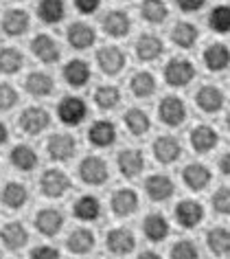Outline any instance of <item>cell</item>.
Listing matches in <instances>:
<instances>
[{
	"instance_id": "1",
	"label": "cell",
	"mask_w": 230,
	"mask_h": 259,
	"mask_svg": "<svg viewBox=\"0 0 230 259\" xmlns=\"http://www.w3.org/2000/svg\"><path fill=\"white\" fill-rule=\"evenodd\" d=\"M195 77V68L193 64L184 57H174L167 66H164V79H167L169 86H176V88H182Z\"/></svg>"
},
{
	"instance_id": "2",
	"label": "cell",
	"mask_w": 230,
	"mask_h": 259,
	"mask_svg": "<svg viewBox=\"0 0 230 259\" xmlns=\"http://www.w3.org/2000/svg\"><path fill=\"white\" fill-rule=\"evenodd\" d=\"M86 112L88 108L84 99H79V97H64L60 106H57V116H60L64 125H79L86 119Z\"/></svg>"
},
{
	"instance_id": "3",
	"label": "cell",
	"mask_w": 230,
	"mask_h": 259,
	"mask_svg": "<svg viewBox=\"0 0 230 259\" xmlns=\"http://www.w3.org/2000/svg\"><path fill=\"white\" fill-rule=\"evenodd\" d=\"M40 187L46 198H60L70 189V178L62 169H48L42 174Z\"/></svg>"
},
{
	"instance_id": "4",
	"label": "cell",
	"mask_w": 230,
	"mask_h": 259,
	"mask_svg": "<svg viewBox=\"0 0 230 259\" xmlns=\"http://www.w3.org/2000/svg\"><path fill=\"white\" fill-rule=\"evenodd\" d=\"M158 114H160V121L164 125L178 127L187 119V108H184L182 99H178V97H164L160 101V108H158Z\"/></svg>"
},
{
	"instance_id": "5",
	"label": "cell",
	"mask_w": 230,
	"mask_h": 259,
	"mask_svg": "<svg viewBox=\"0 0 230 259\" xmlns=\"http://www.w3.org/2000/svg\"><path fill=\"white\" fill-rule=\"evenodd\" d=\"M48 123H50L48 112L44 108H37V106H31L20 114V127L27 134H31V137L44 132V130L48 127Z\"/></svg>"
},
{
	"instance_id": "6",
	"label": "cell",
	"mask_w": 230,
	"mask_h": 259,
	"mask_svg": "<svg viewBox=\"0 0 230 259\" xmlns=\"http://www.w3.org/2000/svg\"><path fill=\"white\" fill-rule=\"evenodd\" d=\"M79 176L88 185H101L107 180V165L97 156H88L79 165Z\"/></svg>"
},
{
	"instance_id": "7",
	"label": "cell",
	"mask_w": 230,
	"mask_h": 259,
	"mask_svg": "<svg viewBox=\"0 0 230 259\" xmlns=\"http://www.w3.org/2000/svg\"><path fill=\"white\" fill-rule=\"evenodd\" d=\"M68 44L77 51H84V49H90L94 40H97V33H94V29L90 27V24L86 22H73L68 27Z\"/></svg>"
},
{
	"instance_id": "8",
	"label": "cell",
	"mask_w": 230,
	"mask_h": 259,
	"mask_svg": "<svg viewBox=\"0 0 230 259\" xmlns=\"http://www.w3.org/2000/svg\"><path fill=\"white\" fill-rule=\"evenodd\" d=\"M97 62L105 75H117L125 66V53L119 47H103L97 53Z\"/></svg>"
},
{
	"instance_id": "9",
	"label": "cell",
	"mask_w": 230,
	"mask_h": 259,
	"mask_svg": "<svg viewBox=\"0 0 230 259\" xmlns=\"http://www.w3.org/2000/svg\"><path fill=\"white\" fill-rule=\"evenodd\" d=\"M31 51L35 53L37 60H42L44 64H55L60 60V47L50 35H35L33 42H31Z\"/></svg>"
},
{
	"instance_id": "10",
	"label": "cell",
	"mask_w": 230,
	"mask_h": 259,
	"mask_svg": "<svg viewBox=\"0 0 230 259\" xmlns=\"http://www.w3.org/2000/svg\"><path fill=\"white\" fill-rule=\"evenodd\" d=\"M75 147H77L75 139L68 137V134H55V137H50L48 143H46L48 156L53 160H68V158H73Z\"/></svg>"
},
{
	"instance_id": "11",
	"label": "cell",
	"mask_w": 230,
	"mask_h": 259,
	"mask_svg": "<svg viewBox=\"0 0 230 259\" xmlns=\"http://www.w3.org/2000/svg\"><path fill=\"white\" fill-rule=\"evenodd\" d=\"M204 64H206V68L213 70V73H219V70L228 68V64H230L228 47L226 44H221V42L210 44V47L204 51Z\"/></svg>"
},
{
	"instance_id": "12",
	"label": "cell",
	"mask_w": 230,
	"mask_h": 259,
	"mask_svg": "<svg viewBox=\"0 0 230 259\" xmlns=\"http://www.w3.org/2000/svg\"><path fill=\"white\" fill-rule=\"evenodd\" d=\"M29 22H31V18L24 9H9L3 18V31L11 37L22 35V33H27Z\"/></svg>"
},
{
	"instance_id": "13",
	"label": "cell",
	"mask_w": 230,
	"mask_h": 259,
	"mask_svg": "<svg viewBox=\"0 0 230 259\" xmlns=\"http://www.w3.org/2000/svg\"><path fill=\"white\" fill-rule=\"evenodd\" d=\"M35 226L42 235H57L64 226V215L57 209H42L35 215Z\"/></svg>"
},
{
	"instance_id": "14",
	"label": "cell",
	"mask_w": 230,
	"mask_h": 259,
	"mask_svg": "<svg viewBox=\"0 0 230 259\" xmlns=\"http://www.w3.org/2000/svg\"><path fill=\"white\" fill-rule=\"evenodd\" d=\"M132 29V20L125 11H110L103 18V31L112 37H125Z\"/></svg>"
},
{
	"instance_id": "15",
	"label": "cell",
	"mask_w": 230,
	"mask_h": 259,
	"mask_svg": "<svg viewBox=\"0 0 230 259\" xmlns=\"http://www.w3.org/2000/svg\"><path fill=\"white\" fill-rule=\"evenodd\" d=\"M107 248H110L114 255H127V252L134 250V235L132 231L127 229H112L110 233H107Z\"/></svg>"
},
{
	"instance_id": "16",
	"label": "cell",
	"mask_w": 230,
	"mask_h": 259,
	"mask_svg": "<svg viewBox=\"0 0 230 259\" xmlns=\"http://www.w3.org/2000/svg\"><path fill=\"white\" fill-rule=\"evenodd\" d=\"M64 79H66L70 86L81 88L86 86L88 79H90V66L84 60H70L66 66H64Z\"/></svg>"
},
{
	"instance_id": "17",
	"label": "cell",
	"mask_w": 230,
	"mask_h": 259,
	"mask_svg": "<svg viewBox=\"0 0 230 259\" xmlns=\"http://www.w3.org/2000/svg\"><path fill=\"white\" fill-rule=\"evenodd\" d=\"M88 139L97 147H107L117 141V127H114V123H110V121H97V123H92L90 132H88Z\"/></svg>"
},
{
	"instance_id": "18",
	"label": "cell",
	"mask_w": 230,
	"mask_h": 259,
	"mask_svg": "<svg viewBox=\"0 0 230 259\" xmlns=\"http://www.w3.org/2000/svg\"><path fill=\"white\" fill-rule=\"evenodd\" d=\"M182 147L178 143V139L174 137H160L153 143V156H156L160 163H174L180 156Z\"/></svg>"
},
{
	"instance_id": "19",
	"label": "cell",
	"mask_w": 230,
	"mask_h": 259,
	"mask_svg": "<svg viewBox=\"0 0 230 259\" xmlns=\"http://www.w3.org/2000/svg\"><path fill=\"white\" fill-rule=\"evenodd\" d=\"M195 101L204 112H217L223 106V95L217 86H202L195 95Z\"/></svg>"
},
{
	"instance_id": "20",
	"label": "cell",
	"mask_w": 230,
	"mask_h": 259,
	"mask_svg": "<svg viewBox=\"0 0 230 259\" xmlns=\"http://www.w3.org/2000/svg\"><path fill=\"white\" fill-rule=\"evenodd\" d=\"M162 40L160 37H156V35H140L138 37V42H136V55H138V60H143V62H151V60H156V57H160L162 55Z\"/></svg>"
},
{
	"instance_id": "21",
	"label": "cell",
	"mask_w": 230,
	"mask_h": 259,
	"mask_svg": "<svg viewBox=\"0 0 230 259\" xmlns=\"http://www.w3.org/2000/svg\"><path fill=\"white\" fill-rule=\"evenodd\" d=\"M0 239H3V244L7 246V248L18 250V248H22V246L27 244L29 233L20 222H11L7 226H3V231H0Z\"/></svg>"
},
{
	"instance_id": "22",
	"label": "cell",
	"mask_w": 230,
	"mask_h": 259,
	"mask_svg": "<svg viewBox=\"0 0 230 259\" xmlns=\"http://www.w3.org/2000/svg\"><path fill=\"white\" fill-rule=\"evenodd\" d=\"M37 16L46 24H57L66 16V5H64V0H40V5H37Z\"/></svg>"
},
{
	"instance_id": "23",
	"label": "cell",
	"mask_w": 230,
	"mask_h": 259,
	"mask_svg": "<svg viewBox=\"0 0 230 259\" xmlns=\"http://www.w3.org/2000/svg\"><path fill=\"white\" fill-rule=\"evenodd\" d=\"M217 132L208 125H197L193 132H191V145H193L195 152H210L217 145Z\"/></svg>"
},
{
	"instance_id": "24",
	"label": "cell",
	"mask_w": 230,
	"mask_h": 259,
	"mask_svg": "<svg viewBox=\"0 0 230 259\" xmlns=\"http://www.w3.org/2000/svg\"><path fill=\"white\" fill-rule=\"evenodd\" d=\"M143 165H145L143 154L136 152V150H125V152L119 154V169L127 178L138 176V174L143 171Z\"/></svg>"
},
{
	"instance_id": "25",
	"label": "cell",
	"mask_w": 230,
	"mask_h": 259,
	"mask_svg": "<svg viewBox=\"0 0 230 259\" xmlns=\"http://www.w3.org/2000/svg\"><path fill=\"white\" fill-rule=\"evenodd\" d=\"M202 215H204L202 206L197 202H193V200H182V202L178 204V209H176V218H178V222H180L184 229L195 226L202 220Z\"/></svg>"
},
{
	"instance_id": "26",
	"label": "cell",
	"mask_w": 230,
	"mask_h": 259,
	"mask_svg": "<svg viewBox=\"0 0 230 259\" xmlns=\"http://www.w3.org/2000/svg\"><path fill=\"white\" fill-rule=\"evenodd\" d=\"M145 189L149 193L151 200H156V202H160V200H167L171 198V193H174V183L167 178V176H149L145 183Z\"/></svg>"
},
{
	"instance_id": "27",
	"label": "cell",
	"mask_w": 230,
	"mask_h": 259,
	"mask_svg": "<svg viewBox=\"0 0 230 259\" xmlns=\"http://www.w3.org/2000/svg\"><path fill=\"white\" fill-rule=\"evenodd\" d=\"M24 86H27V90L33 97H46L53 93L55 83H53V77L42 73V70H35V73H31L27 77V81H24Z\"/></svg>"
},
{
	"instance_id": "28",
	"label": "cell",
	"mask_w": 230,
	"mask_h": 259,
	"mask_svg": "<svg viewBox=\"0 0 230 259\" xmlns=\"http://www.w3.org/2000/svg\"><path fill=\"white\" fill-rule=\"evenodd\" d=\"M138 206V196L134 193L132 189H121L112 196V211L117 213V215H130V213L136 211Z\"/></svg>"
},
{
	"instance_id": "29",
	"label": "cell",
	"mask_w": 230,
	"mask_h": 259,
	"mask_svg": "<svg viewBox=\"0 0 230 259\" xmlns=\"http://www.w3.org/2000/svg\"><path fill=\"white\" fill-rule=\"evenodd\" d=\"M197 37H200L197 27L191 22H178L174 27V31H171V40H174V44H178L180 49H191L197 42Z\"/></svg>"
},
{
	"instance_id": "30",
	"label": "cell",
	"mask_w": 230,
	"mask_h": 259,
	"mask_svg": "<svg viewBox=\"0 0 230 259\" xmlns=\"http://www.w3.org/2000/svg\"><path fill=\"white\" fill-rule=\"evenodd\" d=\"M184 183L193 191H200L210 183V171L200 163H191L189 167H184Z\"/></svg>"
},
{
	"instance_id": "31",
	"label": "cell",
	"mask_w": 230,
	"mask_h": 259,
	"mask_svg": "<svg viewBox=\"0 0 230 259\" xmlns=\"http://www.w3.org/2000/svg\"><path fill=\"white\" fill-rule=\"evenodd\" d=\"M66 246L77 255H84V252H90L92 246H94V233L88 231V229H75L70 233Z\"/></svg>"
},
{
	"instance_id": "32",
	"label": "cell",
	"mask_w": 230,
	"mask_h": 259,
	"mask_svg": "<svg viewBox=\"0 0 230 259\" xmlns=\"http://www.w3.org/2000/svg\"><path fill=\"white\" fill-rule=\"evenodd\" d=\"M140 14L147 22L151 24H160L167 20L169 16V9L167 5H164V0H143V5H140Z\"/></svg>"
},
{
	"instance_id": "33",
	"label": "cell",
	"mask_w": 230,
	"mask_h": 259,
	"mask_svg": "<svg viewBox=\"0 0 230 259\" xmlns=\"http://www.w3.org/2000/svg\"><path fill=\"white\" fill-rule=\"evenodd\" d=\"M27 198H29L27 187L20 183H9L3 189V204L9 206V209H20V206H24Z\"/></svg>"
},
{
	"instance_id": "34",
	"label": "cell",
	"mask_w": 230,
	"mask_h": 259,
	"mask_svg": "<svg viewBox=\"0 0 230 259\" xmlns=\"http://www.w3.org/2000/svg\"><path fill=\"white\" fill-rule=\"evenodd\" d=\"M125 125L127 130L134 134V137H143V134L149 130V116H147L143 110H138V108H130L125 112Z\"/></svg>"
},
{
	"instance_id": "35",
	"label": "cell",
	"mask_w": 230,
	"mask_h": 259,
	"mask_svg": "<svg viewBox=\"0 0 230 259\" xmlns=\"http://www.w3.org/2000/svg\"><path fill=\"white\" fill-rule=\"evenodd\" d=\"M169 233V224L164 222V218L160 213H151L145 220V235L151 239V242H162Z\"/></svg>"
},
{
	"instance_id": "36",
	"label": "cell",
	"mask_w": 230,
	"mask_h": 259,
	"mask_svg": "<svg viewBox=\"0 0 230 259\" xmlns=\"http://www.w3.org/2000/svg\"><path fill=\"white\" fill-rule=\"evenodd\" d=\"M11 163L20 171H29L37 165V154L31 150L29 145H16L14 150H11Z\"/></svg>"
},
{
	"instance_id": "37",
	"label": "cell",
	"mask_w": 230,
	"mask_h": 259,
	"mask_svg": "<svg viewBox=\"0 0 230 259\" xmlns=\"http://www.w3.org/2000/svg\"><path fill=\"white\" fill-rule=\"evenodd\" d=\"M75 215L79 218V220H86V222H90V220H97L99 218V213H101V204H99V200L94 198V196H84V198H79L75 202Z\"/></svg>"
},
{
	"instance_id": "38",
	"label": "cell",
	"mask_w": 230,
	"mask_h": 259,
	"mask_svg": "<svg viewBox=\"0 0 230 259\" xmlns=\"http://www.w3.org/2000/svg\"><path fill=\"white\" fill-rule=\"evenodd\" d=\"M22 64H24V57L22 53L18 49H3L0 51V73H5V75H14L18 73V70L22 68Z\"/></svg>"
},
{
	"instance_id": "39",
	"label": "cell",
	"mask_w": 230,
	"mask_h": 259,
	"mask_svg": "<svg viewBox=\"0 0 230 259\" xmlns=\"http://www.w3.org/2000/svg\"><path fill=\"white\" fill-rule=\"evenodd\" d=\"M208 27L215 33H228L230 31V7L228 5H217L208 14Z\"/></svg>"
},
{
	"instance_id": "40",
	"label": "cell",
	"mask_w": 230,
	"mask_h": 259,
	"mask_svg": "<svg viewBox=\"0 0 230 259\" xmlns=\"http://www.w3.org/2000/svg\"><path fill=\"white\" fill-rule=\"evenodd\" d=\"M130 86H132V93L136 95V97H151L153 95V90H156V79H153V75L151 73H136L132 77V81H130Z\"/></svg>"
},
{
	"instance_id": "41",
	"label": "cell",
	"mask_w": 230,
	"mask_h": 259,
	"mask_svg": "<svg viewBox=\"0 0 230 259\" xmlns=\"http://www.w3.org/2000/svg\"><path fill=\"white\" fill-rule=\"evenodd\" d=\"M206 242L215 255H226V252H230V231H226V229L208 231Z\"/></svg>"
},
{
	"instance_id": "42",
	"label": "cell",
	"mask_w": 230,
	"mask_h": 259,
	"mask_svg": "<svg viewBox=\"0 0 230 259\" xmlns=\"http://www.w3.org/2000/svg\"><path fill=\"white\" fill-rule=\"evenodd\" d=\"M94 101H97V106L101 110H112L121 101V93L117 86H101L94 93Z\"/></svg>"
},
{
	"instance_id": "43",
	"label": "cell",
	"mask_w": 230,
	"mask_h": 259,
	"mask_svg": "<svg viewBox=\"0 0 230 259\" xmlns=\"http://www.w3.org/2000/svg\"><path fill=\"white\" fill-rule=\"evenodd\" d=\"M197 248L195 244L191 242H178L174 248H171V259H197Z\"/></svg>"
},
{
	"instance_id": "44",
	"label": "cell",
	"mask_w": 230,
	"mask_h": 259,
	"mask_svg": "<svg viewBox=\"0 0 230 259\" xmlns=\"http://www.w3.org/2000/svg\"><path fill=\"white\" fill-rule=\"evenodd\" d=\"M18 101V93L14 86L9 83H0V110H9L14 108Z\"/></svg>"
},
{
	"instance_id": "45",
	"label": "cell",
	"mask_w": 230,
	"mask_h": 259,
	"mask_svg": "<svg viewBox=\"0 0 230 259\" xmlns=\"http://www.w3.org/2000/svg\"><path fill=\"white\" fill-rule=\"evenodd\" d=\"M213 206H215V211L230 215V189H219L217 191L213 196Z\"/></svg>"
},
{
	"instance_id": "46",
	"label": "cell",
	"mask_w": 230,
	"mask_h": 259,
	"mask_svg": "<svg viewBox=\"0 0 230 259\" xmlns=\"http://www.w3.org/2000/svg\"><path fill=\"white\" fill-rule=\"evenodd\" d=\"M31 259H60V252L50 246H37L31 250Z\"/></svg>"
},
{
	"instance_id": "47",
	"label": "cell",
	"mask_w": 230,
	"mask_h": 259,
	"mask_svg": "<svg viewBox=\"0 0 230 259\" xmlns=\"http://www.w3.org/2000/svg\"><path fill=\"white\" fill-rule=\"evenodd\" d=\"M77 11H81V14H94V11L99 9V3L101 0H73Z\"/></svg>"
},
{
	"instance_id": "48",
	"label": "cell",
	"mask_w": 230,
	"mask_h": 259,
	"mask_svg": "<svg viewBox=\"0 0 230 259\" xmlns=\"http://www.w3.org/2000/svg\"><path fill=\"white\" fill-rule=\"evenodd\" d=\"M178 7H180L182 11H187V14H191V11H200L204 5H206V0H176Z\"/></svg>"
},
{
	"instance_id": "49",
	"label": "cell",
	"mask_w": 230,
	"mask_h": 259,
	"mask_svg": "<svg viewBox=\"0 0 230 259\" xmlns=\"http://www.w3.org/2000/svg\"><path fill=\"white\" fill-rule=\"evenodd\" d=\"M219 167H221L223 174H228V176H230V154H226V156L219 160Z\"/></svg>"
},
{
	"instance_id": "50",
	"label": "cell",
	"mask_w": 230,
	"mask_h": 259,
	"mask_svg": "<svg viewBox=\"0 0 230 259\" xmlns=\"http://www.w3.org/2000/svg\"><path fill=\"white\" fill-rule=\"evenodd\" d=\"M7 139H9L7 125H5V123H0V145H3V143H7Z\"/></svg>"
},
{
	"instance_id": "51",
	"label": "cell",
	"mask_w": 230,
	"mask_h": 259,
	"mask_svg": "<svg viewBox=\"0 0 230 259\" xmlns=\"http://www.w3.org/2000/svg\"><path fill=\"white\" fill-rule=\"evenodd\" d=\"M138 259H160V257H158L156 252H149V250H147V252H143V255H140Z\"/></svg>"
},
{
	"instance_id": "52",
	"label": "cell",
	"mask_w": 230,
	"mask_h": 259,
	"mask_svg": "<svg viewBox=\"0 0 230 259\" xmlns=\"http://www.w3.org/2000/svg\"><path fill=\"white\" fill-rule=\"evenodd\" d=\"M228 130H230V116H228Z\"/></svg>"
}]
</instances>
